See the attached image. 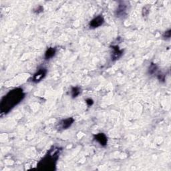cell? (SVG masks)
<instances>
[{
    "label": "cell",
    "instance_id": "277c9868",
    "mask_svg": "<svg viewBox=\"0 0 171 171\" xmlns=\"http://www.w3.org/2000/svg\"><path fill=\"white\" fill-rule=\"evenodd\" d=\"M48 70L44 68V67H42V68H39L36 72H35L33 77L31 78V82L34 83H38L46 77V76L47 74Z\"/></svg>",
    "mask_w": 171,
    "mask_h": 171
},
{
    "label": "cell",
    "instance_id": "8fae6325",
    "mask_svg": "<svg viewBox=\"0 0 171 171\" xmlns=\"http://www.w3.org/2000/svg\"><path fill=\"white\" fill-rule=\"evenodd\" d=\"M80 88L78 86H75L72 88V97L73 98H75L76 97H78L79 96V94H80Z\"/></svg>",
    "mask_w": 171,
    "mask_h": 171
},
{
    "label": "cell",
    "instance_id": "52a82bcc",
    "mask_svg": "<svg viewBox=\"0 0 171 171\" xmlns=\"http://www.w3.org/2000/svg\"><path fill=\"white\" fill-rule=\"evenodd\" d=\"M112 52L111 55V58L112 61H116L118 60L119 58L122 56L123 54V50L122 49H120L119 47L116 45V46H112Z\"/></svg>",
    "mask_w": 171,
    "mask_h": 171
},
{
    "label": "cell",
    "instance_id": "9c48e42d",
    "mask_svg": "<svg viewBox=\"0 0 171 171\" xmlns=\"http://www.w3.org/2000/svg\"><path fill=\"white\" fill-rule=\"evenodd\" d=\"M56 48H49L46 50V53H45L44 58L45 60H49L52 58L53 56L56 55Z\"/></svg>",
    "mask_w": 171,
    "mask_h": 171
},
{
    "label": "cell",
    "instance_id": "5bb4252c",
    "mask_svg": "<svg viewBox=\"0 0 171 171\" xmlns=\"http://www.w3.org/2000/svg\"><path fill=\"white\" fill-rule=\"evenodd\" d=\"M157 78H158V79L160 81H161V82H164V80H165V76L164 75L159 74L157 75Z\"/></svg>",
    "mask_w": 171,
    "mask_h": 171
},
{
    "label": "cell",
    "instance_id": "30bf717a",
    "mask_svg": "<svg viewBox=\"0 0 171 171\" xmlns=\"http://www.w3.org/2000/svg\"><path fill=\"white\" fill-rule=\"evenodd\" d=\"M157 70H158V66H157L156 64H154V63H152L150 66H149V67H148V74L152 75V74H155L157 72Z\"/></svg>",
    "mask_w": 171,
    "mask_h": 171
},
{
    "label": "cell",
    "instance_id": "ba28073f",
    "mask_svg": "<svg viewBox=\"0 0 171 171\" xmlns=\"http://www.w3.org/2000/svg\"><path fill=\"white\" fill-rule=\"evenodd\" d=\"M74 122V119L73 118H67L61 120L59 123V127L62 130H66L69 128Z\"/></svg>",
    "mask_w": 171,
    "mask_h": 171
},
{
    "label": "cell",
    "instance_id": "7c38bea8",
    "mask_svg": "<svg viewBox=\"0 0 171 171\" xmlns=\"http://www.w3.org/2000/svg\"><path fill=\"white\" fill-rule=\"evenodd\" d=\"M44 12V7L42 6H39L38 7H37L34 10V12L35 13H36V14H39V13H42Z\"/></svg>",
    "mask_w": 171,
    "mask_h": 171
},
{
    "label": "cell",
    "instance_id": "5b68a950",
    "mask_svg": "<svg viewBox=\"0 0 171 171\" xmlns=\"http://www.w3.org/2000/svg\"><path fill=\"white\" fill-rule=\"evenodd\" d=\"M104 23V18L102 16L100 15L94 17L89 23L90 29H96L103 25Z\"/></svg>",
    "mask_w": 171,
    "mask_h": 171
},
{
    "label": "cell",
    "instance_id": "8992f818",
    "mask_svg": "<svg viewBox=\"0 0 171 171\" xmlns=\"http://www.w3.org/2000/svg\"><path fill=\"white\" fill-rule=\"evenodd\" d=\"M94 140L98 142L99 144H100V146L105 147L107 145L108 143V138L107 136L104 133H98L97 134H94Z\"/></svg>",
    "mask_w": 171,
    "mask_h": 171
},
{
    "label": "cell",
    "instance_id": "9a60e30c",
    "mask_svg": "<svg viewBox=\"0 0 171 171\" xmlns=\"http://www.w3.org/2000/svg\"><path fill=\"white\" fill-rule=\"evenodd\" d=\"M86 104L88 106H91L94 104V101H93L92 99H91V98L86 99Z\"/></svg>",
    "mask_w": 171,
    "mask_h": 171
},
{
    "label": "cell",
    "instance_id": "2e32d148",
    "mask_svg": "<svg viewBox=\"0 0 171 171\" xmlns=\"http://www.w3.org/2000/svg\"><path fill=\"white\" fill-rule=\"evenodd\" d=\"M146 12V14L148 15V13H149V7H145L143 8V10H142V15H143V16H145V14Z\"/></svg>",
    "mask_w": 171,
    "mask_h": 171
},
{
    "label": "cell",
    "instance_id": "7a4b0ae2",
    "mask_svg": "<svg viewBox=\"0 0 171 171\" xmlns=\"http://www.w3.org/2000/svg\"><path fill=\"white\" fill-rule=\"evenodd\" d=\"M61 150V148L58 147H53L51 148L48 154L39 162L38 168L39 170H54Z\"/></svg>",
    "mask_w": 171,
    "mask_h": 171
},
{
    "label": "cell",
    "instance_id": "6da1fadb",
    "mask_svg": "<svg viewBox=\"0 0 171 171\" xmlns=\"http://www.w3.org/2000/svg\"><path fill=\"white\" fill-rule=\"evenodd\" d=\"M25 94L21 88H15L9 91L4 96L0 104V113L1 115L7 114L13 108L24 100Z\"/></svg>",
    "mask_w": 171,
    "mask_h": 171
},
{
    "label": "cell",
    "instance_id": "3957f363",
    "mask_svg": "<svg viewBox=\"0 0 171 171\" xmlns=\"http://www.w3.org/2000/svg\"><path fill=\"white\" fill-rule=\"evenodd\" d=\"M128 4L126 2H119V4L116 10V16L119 18H123L127 15Z\"/></svg>",
    "mask_w": 171,
    "mask_h": 171
},
{
    "label": "cell",
    "instance_id": "4fadbf2b",
    "mask_svg": "<svg viewBox=\"0 0 171 171\" xmlns=\"http://www.w3.org/2000/svg\"><path fill=\"white\" fill-rule=\"evenodd\" d=\"M170 35H171V30H169L165 31L163 36L165 39H170Z\"/></svg>",
    "mask_w": 171,
    "mask_h": 171
}]
</instances>
